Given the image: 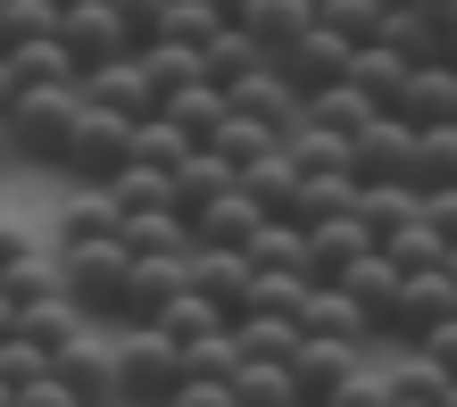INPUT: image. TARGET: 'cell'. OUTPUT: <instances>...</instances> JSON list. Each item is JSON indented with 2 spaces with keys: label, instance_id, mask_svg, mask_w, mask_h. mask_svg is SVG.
I'll return each mask as SVG.
<instances>
[{
  "label": "cell",
  "instance_id": "cell-39",
  "mask_svg": "<svg viewBox=\"0 0 457 407\" xmlns=\"http://www.w3.org/2000/svg\"><path fill=\"white\" fill-rule=\"evenodd\" d=\"M200 142H192V133H183L175 117H167V108H158V117H142V125H133V158H142V167H183V158H192Z\"/></svg>",
  "mask_w": 457,
  "mask_h": 407
},
{
  "label": "cell",
  "instance_id": "cell-19",
  "mask_svg": "<svg viewBox=\"0 0 457 407\" xmlns=\"http://www.w3.org/2000/svg\"><path fill=\"white\" fill-rule=\"evenodd\" d=\"M233 183H241V167H233L225 150H208V142H200V150L175 167V208H183V216H200V208H217Z\"/></svg>",
  "mask_w": 457,
  "mask_h": 407
},
{
  "label": "cell",
  "instance_id": "cell-23",
  "mask_svg": "<svg viewBox=\"0 0 457 407\" xmlns=\"http://www.w3.org/2000/svg\"><path fill=\"white\" fill-rule=\"evenodd\" d=\"M250 266L258 275H308V225L300 216H266L250 233Z\"/></svg>",
  "mask_w": 457,
  "mask_h": 407
},
{
  "label": "cell",
  "instance_id": "cell-56",
  "mask_svg": "<svg viewBox=\"0 0 457 407\" xmlns=\"http://www.w3.org/2000/svg\"><path fill=\"white\" fill-rule=\"evenodd\" d=\"M0 407H17V383H9V374H0Z\"/></svg>",
  "mask_w": 457,
  "mask_h": 407
},
{
  "label": "cell",
  "instance_id": "cell-22",
  "mask_svg": "<svg viewBox=\"0 0 457 407\" xmlns=\"http://www.w3.org/2000/svg\"><path fill=\"white\" fill-rule=\"evenodd\" d=\"M125 241H133V258H192L200 225L183 208H158V216H125Z\"/></svg>",
  "mask_w": 457,
  "mask_h": 407
},
{
  "label": "cell",
  "instance_id": "cell-53",
  "mask_svg": "<svg viewBox=\"0 0 457 407\" xmlns=\"http://www.w3.org/2000/svg\"><path fill=\"white\" fill-rule=\"evenodd\" d=\"M17 316H25V308L9 300V291H0V341H9V333H17Z\"/></svg>",
  "mask_w": 457,
  "mask_h": 407
},
{
  "label": "cell",
  "instance_id": "cell-28",
  "mask_svg": "<svg viewBox=\"0 0 457 407\" xmlns=\"http://www.w3.org/2000/svg\"><path fill=\"white\" fill-rule=\"evenodd\" d=\"M233 391L241 407H300V374H291V358H241Z\"/></svg>",
  "mask_w": 457,
  "mask_h": 407
},
{
  "label": "cell",
  "instance_id": "cell-58",
  "mask_svg": "<svg viewBox=\"0 0 457 407\" xmlns=\"http://www.w3.org/2000/svg\"><path fill=\"white\" fill-rule=\"evenodd\" d=\"M449 283H457V241H449Z\"/></svg>",
  "mask_w": 457,
  "mask_h": 407
},
{
  "label": "cell",
  "instance_id": "cell-31",
  "mask_svg": "<svg viewBox=\"0 0 457 407\" xmlns=\"http://www.w3.org/2000/svg\"><path fill=\"white\" fill-rule=\"evenodd\" d=\"M358 216H366L374 241H391L408 216H424V183H366V192H358Z\"/></svg>",
  "mask_w": 457,
  "mask_h": 407
},
{
  "label": "cell",
  "instance_id": "cell-50",
  "mask_svg": "<svg viewBox=\"0 0 457 407\" xmlns=\"http://www.w3.org/2000/svg\"><path fill=\"white\" fill-rule=\"evenodd\" d=\"M424 216H433V225L457 241V183H441V192H424Z\"/></svg>",
  "mask_w": 457,
  "mask_h": 407
},
{
  "label": "cell",
  "instance_id": "cell-59",
  "mask_svg": "<svg viewBox=\"0 0 457 407\" xmlns=\"http://www.w3.org/2000/svg\"><path fill=\"white\" fill-rule=\"evenodd\" d=\"M67 9H84V0H59V17H67Z\"/></svg>",
  "mask_w": 457,
  "mask_h": 407
},
{
  "label": "cell",
  "instance_id": "cell-15",
  "mask_svg": "<svg viewBox=\"0 0 457 407\" xmlns=\"http://www.w3.org/2000/svg\"><path fill=\"white\" fill-rule=\"evenodd\" d=\"M366 250H383V241L366 233V216H325V225H308V275L316 283H341Z\"/></svg>",
  "mask_w": 457,
  "mask_h": 407
},
{
  "label": "cell",
  "instance_id": "cell-21",
  "mask_svg": "<svg viewBox=\"0 0 457 407\" xmlns=\"http://www.w3.org/2000/svg\"><path fill=\"white\" fill-rule=\"evenodd\" d=\"M408 75H416V59L391 50V42H358V59H349V84H358L374 108H391L399 92H408Z\"/></svg>",
  "mask_w": 457,
  "mask_h": 407
},
{
  "label": "cell",
  "instance_id": "cell-32",
  "mask_svg": "<svg viewBox=\"0 0 457 407\" xmlns=\"http://www.w3.org/2000/svg\"><path fill=\"white\" fill-rule=\"evenodd\" d=\"M192 225H200V241H225V250H250V233L266 225V208H258V200H250V192L233 183V192H225L217 208H200V216H192Z\"/></svg>",
  "mask_w": 457,
  "mask_h": 407
},
{
  "label": "cell",
  "instance_id": "cell-35",
  "mask_svg": "<svg viewBox=\"0 0 457 407\" xmlns=\"http://www.w3.org/2000/svg\"><path fill=\"white\" fill-rule=\"evenodd\" d=\"M9 67H17V92L25 84H75V50H67V34H42V42H17L9 50Z\"/></svg>",
  "mask_w": 457,
  "mask_h": 407
},
{
  "label": "cell",
  "instance_id": "cell-26",
  "mask_svg": "<svg viewBox=\"0 0 457 407\" xmlns=\"http://www.w3.org/2000/svg\"><path fill=\"white\" fill-rule=\"evenodd\" d=\"M167 117H175L183 133H192V142H217V125L233 117V92H225V84H208V75H200V84L167 92Z\"/></svg>",
  "mask_w": 457,
  "mask_h": 407
},
{
  "label": "cell",
  "instance_id": "cell-9",
  "mask_svg": "<svg viewBox=\"0 0 457 407\" xmlns=\"http://www.w3.org/2000/svg\"><path fill=\"white\" fill-rule=\"evenodd\" d=\"M300 333H308V341H349V349H383L374 316L349 300L341 283H308V300H300Z\"/></svg>",
  "mask_w": 457,
  "mask_h": 407
},
{
  "label": "cell",
  "instance_id": "cell-10",
  "mask_svg": "<svg viewBox=\"0 0 457 407\" xmlns=\"http://www.w3.org/2000/svg\"><path fill=\"white\" fill-rule=\"evenodd\" d=\"M349 59H358V42H349V34H333V25L316 17V25H308V34L291 42V50H283L275 67H283L300 92H325V84H349Z\"/></svg>",
  "mask_w": 457,
  "mask_h": 407
},
{
  "label": "cell",
  "instance_id": "cell-57",
  "mask_svg": "<svg viewBox=\"0 0 457 407\" xmlns=\"http://www.w3.org/2000/svg\"><path fill=\"white\" fill-rule=\"evenodd\" d=\"M391 407H441V399H391Z\"/></svg>",
  "mask_w": 457,
  "mask_h": 407
},
{
  "label": "cell",
  "instance_id": "cell-20",
  "mask_svg": "<svg viewBox=\"0 0 457 407\" xmlns=\"http://www.w3.org/2000/svg\"><path fill=\"white\" fill-rule=\"evenodd\" d=\"M408 125H457V67L449 59H433V67H416L408 75V92L391 100Z\"/></svg>",
  "mask_w": 457,
  "mask_h": 407
},
{
  "label": "cell",
  "instance_id": "cell-42",
  "mask_svg": "<svg viewBox=\"0 0 457 407\" xmlns=\"http://www.w3.org/2000/svg\"><path fill=\"white\" fill-rule=\"evenodd\" d=\"M316 17L333 25V34H349V42H383V0H316Z\"/></svg>",
  "mask_w": 457,
  "mask_h": 407
},
{
  "label": "cell",
  "instance_id": "cell-46",
  "mask_svg": "<svg viewBox=\"0 0 457 407\" xmlns=\"http://www.w3.org/2000/svg\"><path fill=\"white\" fill-rule=\"evenodd\" d=\"M167 407H241V391H233V374H225V383H217V374H192Z\"/></svg>",
  "mask_w": 457,
  "mask_h": 407
},
{
  "label": "cell",
  "instance_id": "cell-3",
  "mask_svg": "<svg viewBox=\"0 0 457 407\" xmlns=\"http://www.w3.org/2000/svg\"><path fill=\"white\" fill-rule=\"evenodd\" d=\"M59 275H67V291H75V308L117 333L125 275H133V241H125V233H109V241H75V250H59Z\"/></svg>",
  "mask_w": 457,
  "mask_h": 407
},
{
  "label": "cell",
  "instance_id": "cell-54",
  "mask_svg": "<svg viewBox=\"0 0 457 407\" xmlns=\"http://www.w3.org/2000/svg\"><path fill=\"white\" fill-rule=\"evenodd\" d=\"M208 9H217L225 25H241V17H250V0H208Z\"/></svg>",
  "mask_w": 457,
  "mask_h": 407
},
{
  "label": "cell",
  "instance_id": "cell-49",
  "mask_svg": "<svg viewBox=\"0 0 457 407\" xmlns=\"http://www.w3.org/2000/svg\"><path fill=\"white\" fill-rule=\"evenodd\" d=\"M17 407H75V391L59 374H42V383H17Z\"/></svg>",
  "mask_w": 457,
  "mask_h": 407
},
{
  "label": "cell",
  "instance_id": "cell-16",
  "mask_svg": "<svg viewBox=\"0 0 457 407\" xmlns=\"http://www.w3.org/2000/svg\"><path fill=\"white\" fill-rule=\"evenodd\" d=\"M192 283L217 300L225 316H241L250 308V283H258V266H250V250H225V241H200L192 250Z\"/></svg>",
  "mask_w": 457,
  "mask_h": 407
},
{
  "label": "cell",
  "instance_id": "cell-51",
  "mask_svg": "<svg viewBox=\"0 0 457 407\" xmlns=\"http://www.w3.org/2000/svg\"><path fill=\"white\" fill-rule=\"evenodd\" d=\"M34 250H42V241H34V233H25V225H0V275H9V266H17V258H34Z\"/></svg>",
  "mask_w": 457,
  "mask_h": 407
},
{
  "label": "cell",
  "instance_id": "cell-12",
  "mask_svg": "<svg viewBox=\"0 0 457 407\" xmlns=\"http://www.w3.org/2000/svg\"><path fill=\"white\" fill-rule=\"evenodd\" d=\"M233 108H241V117H258L266 133H275V142H291V133L308 125V92L291 84L283 67H258L250 84H233Z\"/></svg>",
  "mask_w": 457,
  "mask_h": 407
},
{
  "label": "cell",
  "instance_id": "cell-52",
  "mask_svg": "<svg viewBox=\"0 0 457 407\" xmlns=\"http://www.w3.org/2000/svg\"><path fill=\"white\" fill-rule=\"evenodd\" d=\"M17 100V67H9V50H0V108Z\"/></svg>",
  "mask_w": 457,
  "mask_h": 407
},
{
  "label": "cell",
  "instance_id": "cell-13",
  "mask_svg": "<svg viewBox=\"0 0 457 407\" xmlns=\"http://www.w3.org/2000/svg\"><path fill=\"white\" fill-rule=\"evenodd\" d=\"M183 283H192V258H133V275H125V308H117V333H125V324H158Z\"/></svg>",
  "mask_w": 457,
  "mask_h": 407
},
{
  "label": "cell",
  "instance_id": "cell-37",
  "mask_svg": "<svg viewBox=\"0 0 457 407\" xmlns=\"http://www.w3.org/2000/svg\"><path fill=\"white\" fill-rule=\"evenodd\" d=\"M109 200H117V216H158V208H175V175H167V167H142V158H133V167L109 183Z\"/></svg>",
  "mask_w": 457,
  "mask_h": 407
},
{
  "label": "cell",
  "instance_id": "cell-38",
  "mask_svg": "<svg viewBox=\"0 0 457 407\" xmlns=\"http://www.w3.org/2000/svg\"><path fill=\"white\" fill-rule=\"evenodd\" d=\"M158 324H167V333H175L183 349H192V341H208V333H225V324H233V316H225L217 300H208V291H200V283H183V291H175V300H167V316H158Z\"/></svg>",
  "mask_w": 457,
  "mask_h": 407
},
{
  "label": "cell",
  "instance_id": "cell-29",
  "mask_svg": "<svg viewBox=\"0 0 457 407\" xmlns=\"http://www.w3.org/2000/svg\"><path fill=\"white\" fill-rule=\"evenodd\" d=\"M383 117L358 84H325V92H308V125H325V133H341V142H358V133Z\"/></svg>",
  "mask_w": 457,
  "mask_h": 407
},
{
  "label": "cell",
  "instance_id": "cell-30",
  "mask_svg": "<svg viewBox=\"0 0 457 407\" xmlns=\"http://www.w3.org/2000/svg\"><path fill=\"white\" fill-rule=\"evenodd\" d=\"M233 341H241V358H291L308 333H300V316H283V308H250V316H233Z\"/></svg>",
  "mask_w": 457,
  "mask_h": 407
},
{
  "label": "cell",
  "instance_id": "cell-25",
  "mask_svg": "<svg viewBox=\"0 0 457 407\" xmlns=\"http://www.w3.org/2000/svg\"><path fill=\"white\" fill-rule=\"evenodd\" d=\"M17 333H25V341H42L50 358H59V349H67L75 333H92V316L75 308V291H50V300H34V308L17 316Z\"/></svg>",
  "mask_w": 457,
  "mask_h": 407
},
{
  "label": "cell",
  "instance_id": "cell-18",
  "mask_svg": "<svg viewBox=\"0 0 457 407\" xmlns=\"http://www.w3.org/2000/svg\"><path fill=\"white\" fill-rule=\"evenodd\" d=\"M300 183H308V167H300V150H291V142H275L266 158L241 167V192H250L266 216H291V208H300Z\"/></svg>",
  "mask_w": 457,
  "mask_h": 407
},
{
  "label": "cell",
  "instance_id": "cell-60",
  "mask_svg": "<svg viewBox=\"0 0 457 407\" xmlns=\"http://www.w3.org/2000/svg\"><path fill=\"white\" fill-rule=\"evenodd\" d=\"M0 9H9V0H0Z\"/></svg>",
  "mask_w": 457,
  "mask_h": 407
},
{
  "label": "cell",
  "instance_id": "cell-17",
  "mask_svg": "<svg viewBox=\"0 0 457 407\" xmlns=\"http://www.w3.org/2000/svg\"><path fill=\"white\" fill-rule=\"evenodd\" d=\"M109 233H125V216H117V200H109V183H75V200L50 216V250H75V241H109Z\"/></svg>",
  "mask_w": 457,
  "mask_h": 407
},
{
  "label": "cell",
  "instance_id": "cell-36",
  "mask_svg": "<svg viewBox=\"0 0 457 407\" xmlns=\"http://www.w3.org/2000/svg\"><path fill=\"white\" fill-rule=\"evenodd\" d=\"M142 67H150V84H158V92H183V84H200V75H208V50H200V42L158 34V42H142Z\"/></svg>",
  "mask_w": 457,
  "mask_h": 407
},
{
  "label": "cell",
  "instance_id": "cell-27",
  "mask_svg": "<svg viewBox=\"0 0 457 407\" xmlns=\"http://www.w3.org/2000/svg\"><path fill=\"white\" fill-rule=\"evenodd\" d=\"M358 192H366L358 167H325V175H308V183H300V208H291V216H300V225H325V216H358Z\"/></svg>",
  "mask_w": 457,
  "mask_h": 407
},
{
  "label": "cell",
  "instance_id": "cell-33",
  "mask_svg": "<svg viewBox=\"0 0 457 407\" xmlns=\"http://www.w3.org/2000/svg\"><path fill=\"white\" fill-rule=\"evenodd\" d=\"M258 67H275V59H266V50H258V34H250V25H225V34L217 42H208V84H250V75Z\"/></svg>",
  "mask_w": 457,
  "mask_h": 407
},
{
  "label": "cell",
  "instance_id": "cell-2",
  "mask_svg": "<svg viewBox=\"0 0 457 407\" xmlns=\"http://www.w3.org/2000/svg\"><path fill=\"white\" fill-rule=\"evenodd\" d=\"M117 374H125V407H167L183 383H192L183 341L167 333V324H125L117 333Z\"/></svg>",
  "mask_w": 457,
  "mask_h": 407
},
{
  "label": "cell",
  "instance_id": "cell-47",
  "mask_svg": "<svg viewBox=\"0 0 457 407\" xmlns=\"http://www.w3.org/2000/svg\"><path fill=\"white\" fill-rule=\"evenodd\" d=\"M167 9H175V0H117V17L133 25V42H158V34H167Z\"/></svg>",
  "mask_w": 457,
  "mask_h": 407
},
{
  "label": "cell",
  "instance_id": "cell-14",
  "mask_svg": "<svg viewBox=\"0 0 457 407\" xmlns=\"http://www.w3.org/2000/svg\"><path fill=\"white\" fill-rule=\"evenodd\" d=\"M366 349H349V341H300L291 349V374H300V407H333L341 383L358 374Z\"/></svg>",
  "mask_w": 457,
  "mask_h": 407
},
{
  "label": "cell",
  "instance_id": "cell-41",
  "mask_svg": "<svg viewBox=\"0 0 457 407\" xmlns=\"http://www.w3.org/2000/svg\"><path fill=\"white\" fill-rule=\"evenodd\" d=\"M42 34H59V0H9V9H0V50L42 42Z\"/></svg>",
  "mask_w": 457,
  "mask_h": 407
},
{
  "label": "cell",
  "instance_id": "cell-24",
  "mask_svg": "<svg viewBox=\"0 0 457 407\" xmlns=\"http://www.w3.org/2000/svg\"><path fill=\"white\" fill-rule=\"evenodd\" d=\"M399 283H408V275L391 266V250H366V258L341 275V291H349V300H358V308L374 316V333H383V316H391V300H399Z\"/></svg>",
  "mask_w": 457,
  "mask_h": 407
},
{
  "label": "cell",
  "instance_id": "cell-45",
  "mask_svg": "<svg viewBox=\"0 0 457 407\" xmlns=\"http://www.w3.org/2000/svg\"><path fill=\"white\" fill-rule=\"evenodd\" d=\"M183 366H192V374H217V383H225V374L241 366V341H233V324H225V333H208V341H192V349H183Z\"/></svg>",
  "mask_w": 457,
  "mask_h": 407
},
{
  "label": "cell",
  "instance_id": "cell-40",
  "mask_svg": "<svg viewBox=\"0 0 457 407\" xmlns=\"http://www.w3.org/2000/svg\"><path fill=\"white\" fill-rule=\"evenodd\" d=\"M416 183L424 192L457 183V125H416Z\"/></svg>",
  "mask_w": 457,
  "mask_h": 407
},
{
  "label": "cell",
  "instance_id": "cell-55",
  "mask_svg": "<svg viewBox=\"0 0 457 407\" xmlns=\"http://www.w3.org/2000/svg\"><path fill=\"white\" fill-rule=\"evenodd\" d=\"M0 167H17V142H9V108H0Z\"/></svg>",
  "mask_w": 457,
  "mask_h": 407
},
{
  "label": "cell",
  "instance_id": "cell-8",
  "mask_svg": "<svg viewBox=\"0 0 457 407\" xmlns=\"http://www.w3.org/2000/svg\"><path fill=\"white\" fill-rule=\"evenodd\" d=\"M84 100H100V108H117V117H158L167 108V92L150 84V67H142V50H125V59H109V67H84Z\"/></svg>",
  "mask_w": 457,
  "mask_h": 407
},
{
  "label": "cell",
  "instance_id": "cell-48",
  "mask_svg": "<svg viewBox=\"0 0 457 407\" xmlns=\"http://www.w3.org/2000/svg\"><path fill=\"white\" fill-rule=\"evenodd\" d=\"M416 349H424V358H433V366L449 374V383H457V316H449V324H433V333H424Z\"/></svg>",
  "mask_w": 457,
  "mask_h": 407
},
{
  "label": "cell",
  "instance_id": "cell-1",
  "mask_svg": "<svg viewBox=\"0 0 457 407\" xmlns=\"http://www.w3.org/2000/svg\"><path fill=\"white\" fill-rule=\"evenodd\" d=\"M84 117V75L75 84H25L9 100V142H17V167H59L67 133Z\"/></svg>",
  "mask_w": 457,
  "mask_h": 407
},
{
  "label": "cell",
  "instance_id": "cell-6",
  "mask_svg": "<svg viewBox=\"0 0 457 407\" xmlns=\"http://www.w3.org/2000/svg\"><path fill=\"white\" fill-rule=\"evenodd\" d=\"M457 316V283H449V266H433V275H408L399 283V300H391V316H383V341L391 349H416L433 324H449Z\"/></svg>",
  "mask_w": 457,
  "mask_h": 407
},
{
  "label": "cell",
  "instance_id": "cell-4",
  "mask_svg": "<svg viewBox=\"0 0 457 407\" xmlns=\"http://www.w3.org/2000/svg\"><path fill=\"white\" fill-rule=\"evenodd\" d=\"M125 167H133V117L84 100V117H75L67 150H59V175H67V183H117Z\"/></svg>",
  "mask_w": 457,
  "mask_h": 407
},
{
  "label": "cell",
  "instance_id": "cell-11",
  "mask_svg": "<svg viewBox=\"0 0 457 407\" xmlns=\"http://www.w3.org/2000/svg\"><path fill=\"white\" fill-rule=\"evenodd\" d=\"M59 34L75 50V67H109V59H125V50H142V42H133V25L117 17V0H84V9H67Z\"/></svg>",
  "mask_w": 457,
  "mask_h": 407
},
{
  "label": "cell",
  "instance_id": "cell-44",
  "mask_svg": "<svg viewBox=\"0 0 457 407\" xmlns=\"http://www.w3.org/2000/svg\"><path fill=\"white\" fill-rule=\"evenodd\" d=\"M0 374H9V383H42V374H59V358H50L42 341L9 333V341H0Z\"/></svg>",
  "mask_w": 457,
  "mask_h": 407
},
{
  "label": "cell",
  "instance_id": "cell-34",
  "mask_svg": "<svg viewBox=\"0 0 457 407\" xmlns=\"http://www.w3.org/2000/svg\"><path fill=\"white\" fill-rule=\"evenodd\" d=\"M383 250H391L399 275H433V266H449V233L433 225V216H408V225L383 241Z\"/></svg>",
  "mask_w": 457,
  "mask_h": 407
},
{
  "label": "cell",
  "instance_id": "cell-5",
  "mask_svg": "<svg viewBox=\"0 0 457 407\" xmlns=\"http://www.w3.org/2000/svg\"><path fill=\"white\" fill-rule=\"evenodd\" d=\"M59 383L75 407H125V374H117V333H75L59 349Z\"/></svg>",
  "mask_w": 457,
  "mask_h": 407
},
{
  "label": "cell",
  "instance_id": "cell-7",
  "mask_svg": "<svg viewBox=\"0 0 457 407\" xmlns=\"http://www.w3.org/2000/svg\"><path fill=\"white\" fill-rule=\"evenodd\" d=\"M349 167H358V183H416V125L399 117V108H383V117L349 142Z\"/></svg>",
  "mask_w": 457,
  "mask_h": 407
},
{
  "label": "cell",
  "instance_id": "cell-43",
  "mask_svg": "<svg viewBox=\"0 0 457 407\" xmlns=\"http://www.w3.org/2000/svg\"><path fill=\"white\" fill-rule=\"evenodd\" d=\"M208 150H225L233 167H250V158H266V150H275V133H266L258 117H241V108H233V117L217 125V142H208Z\"/></svg>",
  "mask_w": 457,
  "mask_h": 407
}]
</instances>
